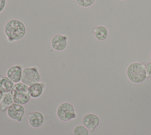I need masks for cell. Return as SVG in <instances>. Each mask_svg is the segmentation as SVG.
<instances>
[{
	"label": "cell",
	"instance_id": "cell-1",
	"mask_svg": "<svg viewBox=\"0 0 151 135\" xmlns=\"http://www.w3.org/2000/svg\"><path fill=\"white\" fill-rule=\"evenodd\" d=\"M4 33L9 42H13L22 39L27 32L24 23L18 19H11L4 25Z\"/></svg>",
	"mask_w": 151,
	"mask_h": 135
},
{
	"label": "cell",
	"instance_id": "cell-2",
	"mask_svg": "<svg viewBox=\"0 0 151 135\" xmlns=\"http://www.w3.org/2000/svg\"><path fill=\"white\" fill-rule=\"evenodd\" d=\"M126 75L129 80L134 83H142L147 78L146 65L139 62L131 63L126 69Z\"/></svg>",
	"mask_w": 151,
	"mask_h": 135
},
{
	"label": "cell",
	"instance_id": "cell-3",
	"mask_svg": "<svg viewBox=\"0 0 151 135\" xmlns=\"http://www.w3.org/2000/svg\"><path fill=\"white\" fill-rule=\"evenodd\" d=\"M10 92L14 102L23 105L27 104L31 98L29 92V86L21 82L15 83Z\"/></svg>",
	"mask_w": 151,
	"mask_h": 135
},
{
	"label": "cell",
	"instance_id": "cell-4",
	"mask_svg": "<svg viewBox=\"0 0 151 135\" xmlns=\"http://www.w3.org/2000/svg\"><path fill=\"white\" fill-rule=\"evenodd\" d=\"M56 115L57 118L63 122L75 120L77 117L74 107L68 102H62L57 107Z\"/></svg>",
	"mask_w": 151,
	"mask_h": 135
},
{
	"label": "cell",
	"instance_id": "cell-5",
	"mask_svg": "<svg viewBox=\"0 0 151 135\" xmlns=\"http://www.w3.org/2000/svg\"><path fill=\"white\" fill-rule=\"evenodd\" d=\"M41 76L38 69L36 66L27 67L23 69L21 82L29 86L30 85L40 82Z\"/></svg>",
	"mask_w": 151,
	"mask_h": 135
},
{
	"label": "cell",
	"instance_id": "cell-6",
	"mask_svg": "<svg viewBox=\"0 0 151 135\" xmlns=\"http://www.w3.org/2000/svg\"><path fill=\"white\" fill-rule=\"evenodd\" d=\"M25 114V108L23 105L14 102L6 110L8 117L14 121L20 122Z\"/></svg>",
	"mask_w": 151,
	"mask_h": 135
},
{
	"label": "cell",
	"instance_id": "cell-7",
	"mask_svg": "<svg viewBox=\"0 0 151 135\" xmlns=\"http://www.w3.org/2000/svg\"><path fill=\"white\" fill-rule=\"evenodd\" d=\"M82 123L89 131L93 132L99 125L100 118L94 113H87L83 116Z\"/></svg>",
	"mask_w": 151,
	"mask_h": 135
},
{
	"label": "cell",
	"instance_id": "cell-8",
	"mask_svg": "<svg viewBox=\"0 0 151 135\" xmlns=\"http://www.w3.org/2000/svg\"><path fill=\"white\" fill-rule=\"evenodd\" d=\"M68 39V36L65 34H55L51 40V45L52 49L56 51H63L67 47Z\"/></svg>",
	"mask_w": 151,
	"mask_h": 135
},
{
	"label": "cell",
	"instance_id": "cell-9",
	"mask_svg": "<svg viewBox=\"0 0 151 135\" xmlns=\"http://www.w3.org/2000/svg\"><path fill=\"white\" fill-rule=\"evenodd\" d=\"M27 117L29 126L34 128L40 127L44 121V116L43 114L38 111L29 112L27 115Z\"/></svg>",
	"mask_w": 151,
	"mask_h": 135
},
{
	"label": "cell",
	"instance_id": "cell-10",
	"mask_svg": "<svg viewBox=\"0 0 151 135\" xmlns=\"http://www.w3.org/2000/svg\"><path fill=\"white\" fill-rule=\"evenodd\" d=\"M23 69L21 66L18 65L10 66L6 70V76L8 77L14 83L21 81Z\"/></svg>",
	"mask_w": 151,
	"mask_h": 135
},
{
	"label": "cell",
	"instance_id": "cell-11",
	"mask_svg": "<svg viewBox=\"0 0 151 135\" xmlns=\"http://www.w3.org/2000/svg\"><path fill=\"white\" fill-rule=\"evenodd\" d=\"M45 88V85L44 82H39L34 83L29 86V92L31 98H38L40 97Z\"/></svg>",
	"mask_w": 151,
	"mask_h": 135
},
{
	"label": "cell",
	"instance_id": "cell-12",
	"mask_svg": "<svg viewBox=\"0 0 151 135\" xmlns=\"http://www.w3.org/2000/svg\"><path fill=\"white\" fill-rule=\"evenodd\" d=\"M14 83L6 76L0 75V90L4 93L10 92Z\"/></svg>",
	"mask_w": 151,
	"mask_h": 135
},
{
	"label": "cell",
	"instance_id": "cell-13",
	"mask_svg": "<svg viewBox=\"0 0 151 135\" xmlns=\"http://www.w3.org/2000/svg\"><path fill=\"white\" fill-rule=\"evenodd\" d=\"M108 30L104 25H99L93 29L95 38L99 41L105 40L108 36Z\"/></svg>",
	"mask_w": 151,
	"mask_h": 135
},
{
	"label": "cell",
	"instance_id": "cell-14",
	"mask_svg": "<svg viewBox=\"0 0 151 135\" xmlns=\"http://www.w3.org/2000/svg\"><path fill=\"white\" fill-rule=\"evenodd\" d=\"M14 103L11 92L5 93L0 101V110L1 111H6L8 107Z\"/></svg>",
	"mask_w": 151,
	"mask_h": 135
},
{
	"label": "cell",
	"instance_id": "cell-15",
	"mask_svg": "<svg viewBox=\"0 0 151 135\" xmlns=\"http://www.w3.org/2000/svg\"><path fill=\"white\" fill-rule=\"evenodd\" d=\"M73 135H89V131L83 124H79L73 128Z\"/></svg>",
	"mask_w": 151,
	"mask_h": 135
},
{
	"label": "cell",
	"instance_id": "cell-16",
	"mask_svg": "<svg viewBox=\"0 0 151 135\" xmlns=\"http://www.w3.org/2000/svg\"><path fill=\"white\" fill-rule=\"evenodd\" d=\"M96 0H76V3L81 7L88 8L91 7Z\"/></svg>",
	"mask_w": 151,
	"mask_h": 135
},
{
	"label": "cell",
	"instance_id": "cell-17",
	"mask_svg": "<svg viewBox=\"0 0 151 135\" xmlns=\"http://www.w3.org/2000/svg\"><path fill=\"white\" fill-rule=\"evenodd\" d=\"M146 70L147 77L151 78V62H148L146 65Z\"/></svg>",
	"mask_w": 151,
	"mask_h": 135
},
{
	"label": "cell",
	"instance_id": "cell-18",
	"mask_svg": "<svg viewBox=\"0 0 151 135\" xmlns=\"http://www.w3.org/2000/svg\"><path fill=\"white\" fill-rule=\"evenodd\" d=\"M6 5V0H0V13L3 11Z\"/></svg>",
	"mask_w": 151,
	"mask_h": 135
},
{
	"label": "cell",
	"instance_id": "cell-19",
	"mask_svg": "<svg viewBox=\"0 0 151 135\" xmlns=\"http://www.w3.org/2000/svg\"><path fill=\"white\" fill-rule=\"evenodd\" d=\"M3 95H4V93L0 90V101H1V99L2 98V97H3Z\"/></svg>",
	"mask_w": 151,
	"mask_h": 135
},
{
	"label": "cell",
	"instance_id": "cell-20",
	"mask_svg": "<svg viewBox=\"0 0 151 135\" xmlns=\"http://www.w3.org/2000/svg\"><path fill=\"white\" fill-rule=\"evenodd\" d=\"M150 59H151V52H150Z\"/></svg>",
	"mask_w": 151,
	"mask_h": 135
},
{
	"label": "cell",
	"instance_id": "cell-21",
	"mask_svg": "<svg viewBox=\"0 0 151 135\" xmlns=\"http://www.w3.org/2000/svg\"><path fill=\"white\" fill-rule=\"evenodd\" d=\"M120 1H124V0H120Z\"/></svg>",
	"mask_w": 151,
	"mask_h": 135
}]
</instances>
